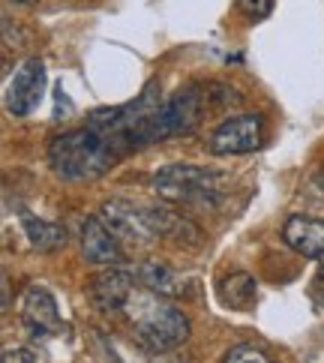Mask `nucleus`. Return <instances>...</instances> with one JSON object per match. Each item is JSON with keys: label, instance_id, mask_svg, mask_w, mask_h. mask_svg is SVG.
I'll use <instances>...</instances> for the list:
<instances>
[{"label": "nucleus", "instance_id": "obj_1", "mask_svg": "<svg viewBox=\"0 0 324 363\" xmlns=\"http://www.w3.org/2000/svg\"><path fill=\"white\" fill-rule=\"evenodd\" d=\"M121 315L133 328L135 342L153 354H168L189 340V318L162 294L135 285L121 306Z\"/></svg>", "mask_w": 324, "mask_h": 363}, {"label": "nucleus", "instance_id": "obj_2", "mask_svg": "<svg viewBox=\"0 0 324 363\" xmlns=\"http://www.w3.org/2000/svg\"><path fill=\"white\" fill-rule=\"evenodd\" d=\"M126 157V150L111 135L99 133L96 126H82L72 133H63L51 138L48 145V162L63 180H96Z\"/></svg>", "mask_w": 324, "mask_h": 363}, {"label": "nucleus", "instance_id": "obj_3", "mask_svg": "<svg viewBox=\"0 0 324 363\" xmlns=\"http://www.w3.org/2000/svg\"><path fill=\"white\" fill-rule=\"evenodd\" d=\"M228 177L216 168H201L189 162L165 165L153 174V192L162 201L192 204V207H213L225 199Z\"/></svg>", "mask_w": 324, "mask_h": 363}, {"label": "nucleus", "instance_id": "obj_4", "mask_svg": "<svg viewBox=\"0 0 324 363\" xmlns=\"http://www.w3.org/2000/svg\"><path fill=\"white\" fill-rule=\"evenodd\" d=\"M99 216L114 231V238L126 246H135V250H147V246H157L162 240L157 204H135L129 199H111L102 204Z\"/></svg>", "mask_w": 324, "mask_h": 363}, {"label": "nucleus", "instance_id": "obj_5", "mask_svg": "<svg viewBox=\"0 0 324 363\" xmlns=\"http://www.w3.org/2000/svg\"><path fill=\"white\" fill-rule=\"evenodd\" d=\"M264 145V121L262 114H238L219 123L211 138H207V150L213 157H243Z\"/></svg>", "mask_w": 324, "mask_h": 363}, {"label": "nucleus", "instance_id": "obj_6", "mask_svg": "<svg viewBox=\"0 0 324 363\" xmlns=\"http://www.w3.org/2000/svg\"><path fill=\"white\" fill-rule=\"evenodd\" d=\"M43 90H45V63L40 57H28L16 67V72H12V79L6 84V94H4L6 111L12 118H28L40 106Z\"/></svg>", "mask_w": 324, "mask_h": 363}, {"label": "nucleus", "instance_id": "obj_7", "mask_svg": "<svg viewBox=\"0 0 324 363\" xmlns=\"http://www.w3.org/2000/svg\"><path fill=\"white\" fill-rule=\"evenodd\" d=\"M138 285V274L135 270H123L121 264L118 267H108L102 270V274H96L94 279H90V301H94V306L99 309V313L106 315H121V306L123 301L129 297V291H133Z\"/></svg>", "mask_w": 324, "mask_h": 363}, {"label": "nucleus", "instance_id": "obj_8", "mask_svg": "<svg viewBox=\"0 0 324 363\" xmlns=\"http://www.w3.org/2000/svg\"><path fill=\"white\" fill-rule=\"evenodd\" d=\"M82 255L96 267H118L123 264V250L114 231L102 216H87L82 223Z\"/></svg>", "mask_w": 324, "mask_h": 363}, {"label": "nucleus", "instance_id": "obj_9", "mask_svg": "<svg viewBox=\"0 0 324 363\" xmlns=\"http://www.w3.org/2000/svg\"><path fill=\"white\" fill-rule=\"evenodd\" d=\"M282 243L297 255L324 264V219L321 216H289L282 225Z\"/></svg>", "mask_w": 324, "mask_h": 363}, {"label": "nucleus", "instance_id": "obj_10", "mask_svg": "<svg viewBox=\"0 0 324 363\" xmlns=\"http://www.w3.org/2000/svg\"><path fill=\"white\" fill-rule=\"evenodd\" d=\"M21 318L33 333H57L60 330V313L48 289L30 285L21 301Z\"/></svg>", "mask_w": 324, "mask_h": 363}, {"label": "nucleus", "instance_id": "obj_11", "mask_svg": "<svg viewBox=\"0 0 324 363\" xmlns=\"http://www.w3.org/2000/svg\"><path fill=\"white\" fill-rule=\"evenodd\" d=\"M135 274H138V282L145 285V289L157 291L162 297H184V294H192L199 289L196 279L177 274V270L168 267L165 262H145Z\"/></svg>", "mask_w": 324, "mask_h": 363}, {"label": "nucleus", "instance_id": "obj_12", "mask_svg": "<svg viewBox=\"0 0 324 363\" xmlns=\"http://www.w3.org/2000/svg\"><path fill=\"white\" fill-rule=\"evenodd\" d=\"M21 228H24V235H28L30 246L40 250V252H55L67 243V228H63L60 223L40 219V216H33L28 211H21Z\"/></svg>", "mask_w": 324, "mask_h": 363}, {"label": "nucleus", "instance_id": "obj_13", "mask_svg": "<svg viewBox=\"0 0 324 363\" xmlns=\"http://www.w3.org/2000/svg\"><path fill=\"white\" fill-rule=\"evenodd\" d=\"M223 363H276V360L267 352H262V348H255V345H235L225 354Z\"/></svg>", "mask_w": 324, "mask_h": 363}, {"label": "nucleus", "instance_id": "obj_14", "mask_svg": "<svg viewBox=\"0 0 324 363\" xmlns=\"http://www.w3.org/2000/svg\"><path fill=\"white\" fill-rule=\"evenodd\" d=\"M238 9L246 18H264L274 9V0H238Z\"/></svg>", "mask_w": 324, "mask_h": 363}, {"label": "nucleus", "instance_id": "obj_15", "mask_svg": "<svg viewBox=\"0 0 324 363\" xmlns=\"http://www.w3.org/2000/svg\"><path fill=\"white\" fill-rule=\"evenodd\" d=\"M4 363H36V354L28 352V348H9L4 354Z\"/></svg>", "mask_w": 324, "mask_h": 363}, {"label": "nucleus", "instance_id": "obj_16", "mask_svg": "<svg viewBox=\"0 0 324 363\" xmlns=\"http://www.w3.org/2000/svg\"><path fill=\"white\" fill-rule=\"evenodd\" d=\"M4 306H9V282H6V277H4Z\"/></svg>", "mask_w": 324, "mask_h": 363}, {"label": "nucleus", "instance_id": "obj_17", "mask_svg": "<svg viewBox=\"0 0 324 363\" xmlns=\"http://www.w3.org/2000/svg\"><path fill=\"white\" fill-rule=\"evenodd\" d=\"M16 4H24V6H30V4H40V0H16Z\"/></svg>", "mask_w": 324, "mask_h": 363}, {"label": "nucleus", "instance_id": "obj_18", "mask_svg": "<svg viewBox=\"0 0 324 363\" xmlns=\"http://www.w3.org/2000/svg\"><path fill=\"white\" fill-rule=\"evenodd\" d=\"M160 363H186V360H160Z\"/></svg>", "mask_w": 324, "mask_h": 363}]
</instances>
